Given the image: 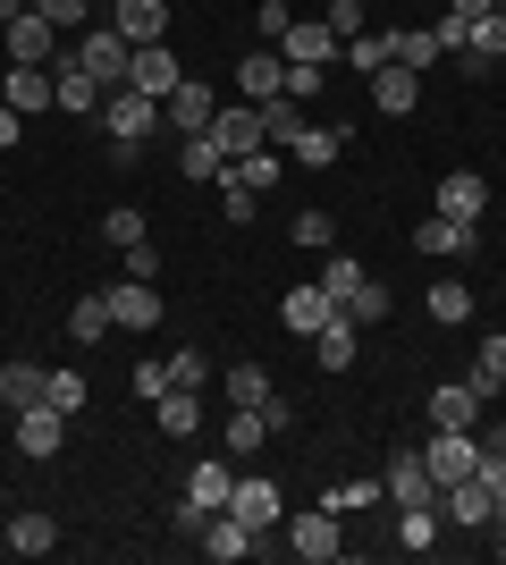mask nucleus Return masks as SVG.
<instances>
[{
  "label": "nucleus",
  "mask_w": 506,
  "mask_h": 565,
  "mask_svg": "<svg viewBox=\"0 0 506 565\" xmlns=\"http://www.w3.org/2000/svg\"><path fill=\"white\" fill-rule=\"evenodd\" d=\"M489 9H498V0H448V18H464V25H473V18H489Z\"/></svg>",
  "instance_id": "nucleus-53"
},
{
  "label": "nucleus",
  "mask_w": 506,
  "mask_h": 565,
  "mask_svg": "<svg viewBox=\"0 0 506 565\" xmlns=\"http://www.w3.org/2000/svg\"><path fill=\"white\" fill-rule=\"evenodd\" d=\"M279 532H288V548H295L304 565H330L337 548H346V532H337V515H330V507H313V515H288Z\"/></svg>",
  "instance_id": "nucleus-11"
},
{
  "label": "nucleus",
  "mask_w": 506,
  "mask_h": 565,
  "mask_svg": "<svg viewBox=\"0 0 506 565\" xmlns=\"http://www.w3.org/2000/svg\"><path fill=\"white\" fill-rule=\"evenodd\" d=\"M288 236L304 245V254H330V245H337V220H330V212H295V220H288Z\"/></svg>",
  "instance_id": "nucleus-40"
},
{
  "label": "nucleus",
  "mask_w": 506,
  "mask_h": 565,
  "mask_svg": "<svg viewBox=\"0 0 506 565\" xmlns=\"http://www.w3.org/2000/svg\"><path fill=\"white\" fill-rule=\"evenodd\" d=\"M330 312H346V305H337L321 279H304V287H288V296H279V321H288L295 338H321V321H330Z\"/></svg>",
  "instance_id": "nucleus-16"
},
{
  "label": "nucleus",
  "mask_w": 506,
  "mask_h": 565,
  "mask_svg": "<svg viewBox=\"0 0 506 565\" xmlns=\"http://www.w3.org/2000/svg\"><path fill=\"white\" fill-rule=\"evenodd\" d=\"M304 127H313V102H262V143H279V152H288L295 136H304Z\"/></svg>",
  "instance_id": "nucleus-28"
},
{
  "label": "nucleus",
  "mask_w": 506,
  "mask_h": 565,
  "mask_svg": "<svg viewBox=\"0 0 506 565\" xmlns=\"http://www.w3.org/2000/svg\"><path fill=\"white\" fill-rule=\"evenodd\" d=\"M439 60H448V51H439V34H431V25H406V34H397V68H413V76H422V68H439Z\"/></svg>",
  "instance_id": "nucleus-38"
},
{
  "label": "nucleus",
  "mask_w": 506,
  "mask_h": 565,
  "mask_svg": "<svg viewBox=\"0 0 506 565\" xmlns=\"http://www.w3.org/2000/svg\"><path fill=\"white\" fill-rule=\"evenodd\" d=\"M68 338L76 347H101V338H110V296H76L68 305Z\"/></svg>",
  "instance_id": "nucleus-34"
},
{
  "label": "nucleus",
  "mask_w": 506,
  "mask_h": 565,
  "mask_svg": "<svg viewBox=\"0 0 506 565\" xmlns=\"http://www.w3.org/2000/svg\"><path fill=\"white\" fill-rule=\"evenodd\" d=\"M228 490H237V456H203V465L186 472V507H177V523L219 515V507H228Z\"/></svg>",
  "instance_id": "nucleus-5"
},
{
  "label": "nucleus",
  "mask_w": 506,
  "mask_h": 565,
  "mask_svg": "<svg viewBox=\"0 0 506 565\" xmlns=\"http://www.w3.org/2000/svg\"><path fill=\"white\" fill-rule=\"evenodd\" d=\"M422 414H431V430H482L489 397H473V380H439L431 397H422Z\"/></svg>",
  "instance_id": "nucleus-8"
},
{
  "label": "nucleus",
  "mask_w": 506,
  "mask_h": 565,
  "mask_svg": "<svg viewBox=\"0 0 506 565\" xmlns=\"http://www.w3.org/2000/svg\"><path fill=\"white\" fill-rule=\"evenodd\" d=\"M498 9H506V0H498Z\"/></svg>",
  "instance_id": "nucleus-60"
},
{
  "label": "nucleus",
  "mask_w": 506,
  "mask_h": 565,
  "mask_svg": "<svg viewBox=\"0 0 506 565\" xmlns=\"http://www.w3.org/2000/svg\"><path fill=\"white\" fill-rule=\"evenodd\" d=\"M110 25L144 51V43H161V34H169V0H119V18H110Z\"/></svg>",
  "instance_id": "nucleus-25"
},
{
  "label": "nucleus",
  "mask_w": 506,
  "mask_h": 565,
  "mask_svg": "<svg viewBox=\"0 0 506 565\" xmlns=\"http://www.w3.org/2000/svg\"><path fill=\"white\" fill-rule=\"evenodd\" d=\"M203 136L237 161V152H262V102H228V110H212V127Z\"/></svg>",
  "instance_id": "nucleus-14"
},
{
  "label": "nucleus",
  "mask_w": 506,
  "mask_h": 565,
  "mask_svg": "<svg viewBox=\"0 0 506 565\" xmlns=\"http://www.w3.org/2000/svg\"><path fill=\"white\" fill-rule=\"evenodd\" d=\"M237 85H245V102H279V94H288V60H279V43H262V51H245V68H237Z\"/></svg>",
  "instance_id": "nucleus-21"
},
{
  "label": "nucleus",
  "mask_w": 506,
  "mask_h": 565,
  "mask_svg": "<svg viewBox=\"0 0 506 565\" xmlns=\"http://www.w3.org/2000/svg\"><path fill=\"white\" fill-rule=\"evenodd\" d=\"M321 76H330V68H288V102H313V94H321Z\"/></svg>",
  "instance_id": "nucleus-52"
},
{
  "label": "nucleus",
  "mask_w": 506,
  "mask_h": 565,
  "mask_svg": "<svg viewBox=\"0 0 506 565\" xmlns=\"http://www.w3.org/2000/svg\"><path fill=\"white\" fill-rule=\"evenodd\" d=\"M9 110L18 118H34V110H60V68H9Z\"/></svg>",
  "instance_id": "nucleus-20"
},
{
  "label": "nucleus",
  "mask_w": 506,
  "mask_h": 565,
  "mask_svg": "<svg viewBox=\"0 0 506 565\" xmlns=\"http://www.w3.org/2000/svg\"><path fill=\"white\" fill-rule=\"evenodd\" d=\"M372 498H380V481H337L321 507H330V515H355V507H372Z\"/></svg>",
  "instance_id": "nucleus-46"
},
{
  "label": "nucleus",
  "mask_w": 506,
  "mask_h": 565,
  "mask_svg": "<svg viewBox=\"0 0 506 565\" xmlns=\"http://www.w3.org/2000/svg\"><path fill=\"white\" fill-rule=\"evenodd\" d=\"M498 388H506V338H482V354H473V397L498 405Z\"/></svg>",
  "instance_id": "nucleus-37"
},
{
  "label": "nucleus",
  "mask_w": 506,
  "mask_h": 565,
  "mask_svg": "<svg viewBox=\"0 0 506 565\" xmlns=\"http://www.w3.org/2000/svg\"><path fill=\"white\" fill-rule=\"evenodd\" d=\"M363 279H372V270H363L355 254H337V245H330V254H321V287H330L337 305H355V287H363Z\"/></svg>",
  "instance_id": "nucleus-35"
},
{
  "label": "nucleus",
  "mask_w": 506,
  "mask_h": 565,
  "mask_svg": "<svg viewBox=\"0 0 506 565\" xmlns=\"http://www.w3.org/2000/svg\"><path fill=\"white\" fill-rule=\"evenodd\" d=\"M51 68H60V110H68V118L101 110V94H110L101 76H85V68H76V60H51Z\"/></svg>",
  "instance_id": "nucleus-27"
},
{
  "label": "nucleus",
  "mask_w": 506,
  "mask_h": 565,
  "mask_svg": "<svg viewBox=\"0 0 506 565\" xmlns=\"http://www.w3.org/2000/svg\"><path fill=\"white\" fill-rule=\"evenodd\" d=\"M25 9H34V0H0V25H9V18H25Z\"/></svg>",
  "instance_id": "nucleus-55"
},
{
  "label": "nucleus",
  "mask_w": 506,
  "mask_h": 565,
  "mask_svg": "<svg viewBox=\"0 0 506 565\" xmlns=\"http://www.w3.org/2000/svg\"><path fill=\"white\" fill-rule=\"evenodd\" d=\"M337 152H346V127H321V118H313V127H304V136L288 143V161H295V169H330Z\"/></svg>",
  "instance_id": "nucleus-30"
},
{
  "label": "nucleus",
  "mask_w": 506,
  "mask_h": 565,
  "mask_svg": "<svg viewBox=\"0 0 506 565\" xmlns=\"http://www.w3.org/2000/svg\"><path fill=\"white\" fill-rule=\"evenodd\" d=\"M169 9H177V0H169Z\"/></svg>",
  "instance_id": "nucleus-58"
},
{
  "label": "nucleus",
  "mask_w": 506,
  "mask_h": 565,
  "mask_svg": "<svg viewBox=\"0 0 506 565\" xmlns=\"http://www.w3.org/2000/svg\"><path fill=\"white\" fill-rule=\"evenodd\" d=\"M288 18H295V9H288V0H254V25H262V34H270V43H279V34H288Z\"/></svg>",
  "instance_id": "nucleus-50"
},
{
  "label": "nucleus",
  "mask_w": 506,
  "mask_h": 565,
  "mask_svg": "<svg viewBox=\"0 0 506 565\" xmlns=\"http://www.w3.org/2000/svg\"><path fill=\"white\" fill-rule=\"evenodd\" d=\"M431 321L439 330H464V321H473V287L464 279H431Z\"/></svg>",
  "instance_id": "nucleus-33"
},
{
  "label": "nucleus",
  "mask_w": 506,
  "mask_h": 565,
  "mask_svg": "<svg viewBox=\"0 0 506 565\" xmlns=\"http://www.w3.org/2000/svg\"><path fill=\"white\" fill-rule=\"evenodd\" d=\"M228 515H245L254 532H270V523H288V507H279V490H270L262 472H237V490H228Z\"/></svg>",
  "instance_id": "nucleus-19"
},
{
  "label": "nucleus",
  "mask_w": 506,
  "mask_h": 565,
  "mask_svg": "<svg viewBox=\"0 0 506 565\" xmlns=\"http://www.w3.org/2000/svg\"><path fill=\"white\" fill-rule=\"evenodd\" d=\"M110 330H161V287L152 279H110Z\"/></svg>",
  "instance_id": "nucleus-10"
},
{
  "label": "nucleus",
  "mask_w": 506,
  "mask_h": 565,
  "mask_svg": "<svg viewBox=\"0 0 506 565\" xmlns=\"http://www.w3.org/2000/svg\"><path fill=\"white\" fill-rule=\"evenodd\" d=\"M355 347H363V321H355V312H330V321H321V338H313L321 372H346V363H355Z\"/></svg>",
  "instance_id": "nucleus-23"
},
{
  "label": "nucleus",
  "mask_w": 506,
  "mask_h": 565,
  "mask_svg": "<svg viewBox=\"0 0 506 565\" xmlns=\"http://www.w3.org/2000/svg\"><path fill=\"white\" fill-rule=\"evenodd\" d=\"M321 25H330L337 43H355V34H363V0H330V18H321Z\"/></svg>",
  "instance_id": "nucleus-48"
},
{
  "label": "nucleus",
  "mask_w": 506,
  "mask_h": 565,
  "mask_svg": "<svg viewBox=\"0 0 506 565\" xmlns=\"http://www.w3.org/2000/svg\"><path fill=\"white\" fill-rule=\"evenodd\" d=\"M397 548H406V557H431L439 548V507H397Z\"/></svg>",
  "instance_id": "nucleus-32"
},
{
  "label": "nucleus",
  "mask_w": 506,
  "mask_h": 565,
  "mask_svg": "<svg viewBox=\"0 0 506 565\" xmlns=\"http://www.w3.org/2000/svg\"><path fill=\"white\" fill-rule=\"evenodd\" d=\"M177 169H186V178H219V169H228V152H219L212 136H186V152H177Z\"/></svg>",
  "instance_id": "nucleus-41"
},
{
  "label": "nucleus",
  "mask_w": 506,
  "mask_h": 565,
  "mask_svg": "<svg viewBox=\"0 0 506 565\" xmlns=\"http://www.w3.org/2000/svg\"><path fill=\"white\" fill-rule=\"evenodd\" d=\"M413 102H422V76H413V68H397V60H388V68H372V110L406 118Z\"/></svg>",
  "instance_id": "nucleus-24"
},
{
  "label": "nucleus",
  "mask_w": 506,
  "mask_h": 565,
  "mask_svg": "<svg viewBox=\"0 0 506 565\" xmlns=\"http://www.w3.org/2000/svg\"><path fill=\"white\" fill-rule=\"evenodd\" d=\"M262 439H270V414L262 405H237L228 414V456H262Z\"/></svg>",
  "instance_id": "nucleus-36"
},
{
  "label": "nucleus",
  "mask_w": 506,
  "mask_h": 565,
  "mask_svg": "<svg viewBox=\"0 0 506 565\" xmlns=\"http://www.w3.org/2000/svg\"><path fill=\"white\" fill-rule=\"evenodd\" d=\"M498 557H506V523H498Z\"/></svg>",
  "instance_id": "nucleus-56"
},
{
  "label": "nucleus",
  "mask_w": 506,
  "mask_h": 565,
  "mask_svg": "<svg viewBox=\"0 0 506 565\" xmlns=\"http://www.w3.org/2000/svg\"><path fill=\"white\" fill-rule=\"evenodd\" d=\"M422 465H431L439 490L464 481V472H482V430H431V439H422Z\"/></svg>",
  "instance_id": "nucleus-4"
},
{
  "label": "nucleus",
  "mask_w": 506,
  "mask_h": 565,
  "mask_svg": "<svg viewBox=\"0 0 506 565\" xmlns=\"http://www.w3.org/2000/svg\"><path fill=\"white\" fill-rule=\"evenodd\" d=\"M0 94H9V68H0Z\"/></svg>",
  "instance_id": "nucleus-57"
},
{
  "label": "nucleus",
  "mask_w": 506,
  "mask_h": 565,
  "mask_svg": "<svg viewBox=\"0 0 506 565\" xmlns=\"http://www.w3.org/2000/svg\"><path fill=\"white\" fill-rule=\"evenodd\" d=\"M43 388H51V372H43V363H0V405H9V414L43 405Z\"/></svg>",
  "instance_id": "nucleus-26"
},
{
  "label": "nucleus",
  "mask_w": 506,
  "mask_h": 565,
  "mask_svg": "<svg viewBox=\"0 0 506 565\" xmlns=\"http://www.w3.org/2000/svg\"><path fill=\"white\" fill-rule=\"evenodd\" d=\"M439 523H456V532H498V498H489L482 472H464L439 490Z\"/></svg>",
  "instance_id": "nucleus-3"
},
{
  "label": "nucleus",
  "mask_w": 506,
  "mask_h": 565,
  "mask_svg": "<svg viewBox=\"0 0 506 565\" xmlns=\"http://www.w3.org/2000/svg\"><path fill=\"white\" fill-rule=\"evenodd\" d=\"M228 397H237V405H262L270 397V372H262V363H237V372H228Z\"/></svg>",
  "instance_id": "nucleus-45"
},
{
  "label": "nucleus",
  "mask_w": 506,
  "mask_h": 565,
  "mask_svg": "<svg viewBox=\"0 0 506 565\" xmlns=\"http://www.w3.org/2000/svg\"><path fill=\"white\" fill-rule=\"evenodd\" d=\"M127 85L152 94V102H169L177 85H186V68H177V51H169V43H144V51H136V68H127Z\"/></svg>",
  "instance_id": "nucleus-18"
},
{
  "label": "nucleus",
  "mask_w": 506,
  "mask_h": 565,
  "mask_svg": "<svg viewBox=\"0 0 506 565\" xmlns=\"http://www.w3.org/2000/svg\"><path fill=\"white\" fill-rule=\"evenodd\" d=\"M413 254H431V262H473V254H482V228H473V220L431 212L422 228H413Z\"/></svg>",
  "instance_id": "nucleus-7"
},
{
  "label": "nucleus",
  "mask_w": 506,
  "mask_h": 565,
  "mask_svg": "<svg viewBox=\"0 0 506 565\" xmlns=\"http://www.w3.org/2000/svg\"><path fill=\"white\" fill-rule=\"evenodd\" d=\"M152 118H161V102L136 94V85H110V94H101V136L119 143V161H136V143L152 136Z\"/></svg>",
  "instance_id": "nucleus-1"
},
{
  "label": "nucleus",
  "mask_w": 506,
  "mask_h": 565,
  "mask_svg": "<svg viewBox=\"0 0 506 565\" xmlns=\"http://www.w3.org/2000/svg\"><path fill=\"white\" fill-rule=\"evenodd\" d=\"M212 110H219V102H212V85H194V76H186V85H177V94L161 102V118L177 127V136H203V127H212Z\"/></svg>",
  "instance_id": "nucleus-22"
},
{
  "label": "nucleus",
  "mask_w": 506,
  "mask_h": 565,
  "mask_svg": "<svg viewBox=\"0 0 506 565\" xmlns=\"http://www.w3.org/2000/svg\"><path fill=\"white\" fill-rule=\"evenodd\" d=\"M18 136H25V118L9 110V102H0V152H9V143H18Z\"/></svg>",
  "instance_id": "nucleus-54"
},
{
  "label": "nucleus",
  "mask_w": 506,
  "mask_h": 565,
  "mask_svg": "<svg viewBox=\"0 0 506 565\" xmlns=\"http://www.w3.org/2000/svg\"><path fill=\"white\" fill-rule=\"evenodd\" d=\"M68 60H76L85 76H101V85H127V68H136V43H127L119 25H85Z\"/></svg>",
  "instance_id": "nucleus-2"
},
{
  "label": "nucleus",
  "mask_w": 506,
  "mask_h": 565,
  "mask_svg": "<svg viewBox=\"0 0 506 565\" xmlns=\"http://www.w3.org/2000/svg\"><path fill=\"white\" fill-rule=\"evenodd\" d=\"M288 9H295V0H288Z\"/></svg>",
  "instance_id": "nucleus-59"
},
{
  "label": "nucleus",
  "mask_w": 506,
  "mask_h": 565,
  "mask_svg": "<svg viewBox=\"0 0 506 565\" xmlns=\"http://www.w3.org/2000/svg\"><path fill=\"white\" fill-rule=\"evenodd\" d=\"M186 541L203 548V557L237 565V557H254V523H245V515H228V507H219V515H194V523H186Z\"/></svg>",
  "instance_id": "nucleus-6"
},
{
  "label": "nucleus",
  "mask_w": 506,
  "mask_h": 565,
  "mask_svg": "<svg viewBox=\"0 0 506 565\" xmlns=\"http://www.w3.org/2000/svg\"><path fill=\"white\" fill-rule=\"evenodd\" d=\"M337 51L346 43H337L321 18H288V34H279V60H288V68H330Z\"/></svg>",
  "instance_id": "nucleus-13"
},
{
  "label": "nucleus",
  "mask_w": 506,
  "mask_h": 565,
  "mask_svg": "<svg viewBox=\"0 0 506 565\" xmlns=\"http://www.w3.org/2000/svg\"><path fill=\"white\" fill-rule=\"evenodd\" d=\"M85 397H94V388H85V372H76V363H60V372H51V388H43V405H60V414H85Z\"/></svg>",
  "instance_id": "nucleus-39"
},
{
  "label": "nucleus",
  "mask_w": 506,
  "mask_h": 565,
  "mask_svg": "<svg viewBox=\"0 0 506 565\" xmlns=\"http://www.w3.org/2000/svg\"><path fill=\"white\" fill-rule=\"evenodd\" d=\"M380 498H388V507H439V481H431V465H422V448H413V456H388Z\"/></svg>",
  "instance_id": "nucleus-12"
},
{
  "label": "nucleus",
  "mask_w": 506,
  "mask_h": 565,
  "mask_svg": "<svg viewBox=\"0 0 506 565\" xmlns=\"http://www.w3.org/2000/svg\"><path fill=\"white\" fill-rule=\"evenodd\" d=\"M152 423H161L169 439H194V430H203V405H194V388H169V397H152Z\"/></svg>",
  "instance_id": "nucleus-31"
},
{
  "label": "nucleus",
  "mask_w": 506,
  "mask_h": 565,
  "mask_svg": "<svg viewBox=\"0 0 506 565\" xmlns=\"http://www.w3.org/2000/svg\"><path fill=\"white\" fill-rule=\"evenodd\" d=\"M119 279H152V287H161V245H152V236L119 254Z\"/></svg>",
  "instance_id": "nucleus-44"
},
{
  "label": "nucleus",
  "mask_w": 506,
  "mask_h": 565,
  "mask_svg": "<svg viewBox=\"0 0 506 565\" xmlns=\"http://www.w3.org/2000/svg\"><path fill=\"white\" fill-rule=\"evenodd\" d=\"M203 380H212V363H203L194 347H177V354H169V388H194V397H203Z\"/></svg>",
  "instance_id": "nucleus-43"
},
{
  "label": "nucleus",
  "mask_w": 506,
  "mask_h": 565,
  "mask_svg": "<svg viewBox=\"0 0 506 565\" xmlns=\"http://www.w3.org/2000/svg\"><path fill=\"white\" fill-rule=\"evenodd\" d=\"M9 548H18V557H51V548H60V523H51L43 507H25V515H9Z\"/></svg>",
  "instance_id": "nucleus-29"
},
{
  "label": "nucleus",
  "mask_w": 506,
  "mask_h": 565,
  "mask_svg": "<svg viewBox=\"0 0 506 565\" xmlns=\"http://www.w3.org/2000/svg\"><path fill=\"white\" fill-rule=\"evenodd\" d=\"M431 203H439L448 220H473V228H482V212H489V178H482V169H448Z\"/></svg>",
  "instance_id": "nucleus-17"
},
{
  "label": "nucleus",
  "mask_w": 506,
  "mask_h": 565,
  "mask_svg": "<svg viewBox=\"0 0 506 565\" xmlns=\"http://www.w3.org/2000/svg\"><path fill=\"white\" fill-rule=\"evenodd\" d=\"M346 312H355L363 330H372V321H388V287H380V279H363V287H355V305H346Z\"/></svg>",
  "instance_id": "nucleus-47"
},
{
  "label": "nucleus",
  "mask_w": 506,
  "mask_h": 565,
  "mask_svg": "<svg viewBox=\"0 0 506 565\" xmlns=\"http://www.w3.org/2000/svg\"><path fill=\"white\" fill-rule=\"evenodd\" d=\"M101 236H110V245H119V254H127V245H144V212H136V203H119V212H110V220H101Z\"/></svg>",
  "instance_id": "nucleus-42"
},
{
  "label": "nucleus",
  "mask_w": 506,
  "mask_h": 565,
  "mask_svg": "<svg viewBox=\"0 0 506 565\" xmlns=\"http://www.w3.org/2000/svg\"><path fill=\"white\" fill-rule=\"evenodd\" d=\"M51 34H60V25H51L43 9L9 18V25H0V51H9V68H51Z\"/></svg>",
  "instance_id": "nucleus-9"
},
{
  "label": "nucleus",
  "mask_w": 506,
  "mask_h": 565,
  "mask_svg": "<svg viewBox=\"0 0 506 565\" xmlns=\"http://www.w3.org/2000/svg\"><path fill=\"white\" fill-rule=\"evenodd\" d=\"M34 9H43L60 34H85V0H34Z\"/></svg>",
  "instance_id": "nucleus-49"
},
{
  "label": "nucleus",
  "mask_w": 506,
  "mask_h": 565,
  "mask_svg": "<svg viewBox=\"0 0 506 565\" xmlns=\"http://www.w3.org/2000/svg\"><path fill=\"white\" fill-rule=\"evenodd\" d=\"M60 448H68V414H60V405H25V414H18V456L51 465Z\"/></svg>",
  "instance_id": "nucleus-15"
},
{
  "label": "nucleus",
  "mask_w": 506,
  "mask_h": 565,
  "mask_svg": "<svg viewBox=\"0 0 506 565\" xmlns=\"http://www.w3.org/2000/svg\"><path fill=\"white\" fill-rule=\"evenodd\" d=\"M136 397H144V405L169 397V363H136Z\"/></svg>",
  "instance_id": "nucleus-51"
}]
</instances>
